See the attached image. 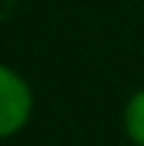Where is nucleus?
I'll use <instances>...</instances> for the list:
<instances>
[{
	"label": "nucleus",
	"instance_id": "obj_1",
	"mask_svg": "<svg viewBox=\"0 0 144 146\" xmlns=\"http://www.w3.org/2000/svg\"><path fill=\"white\" fill-rule=\"evenodd\" d=\"M33 114V92L27 81L8 65H0V138H8L27 125Z\"/></svg>",
	"mask_w": 144,
	"mask_h": 146
},
{
	"label": "nucleus",
	"instance_id": "obj_2",
	"mask_svg": "<svg viewBox=\"0 0 144 146\" xmlns=\"http://www.w3.org/2000/svg\"><path fill=\"white\" fill-rule=\"evenodd\" d=\"M123 125H125L128 138L133 141V146H144V89L131 95L128 106H125Z\"/></svg>",
	"mask_w": 144,
	"mask_h": 146
}]
</instances>
